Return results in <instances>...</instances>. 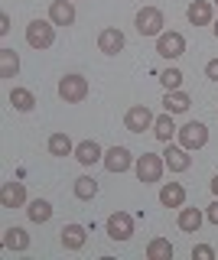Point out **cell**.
I'll list each match as a JSON object with an SVG mask.
<instances>
[{
	"label": "cell",
	"mask_w": 218,
	"mask_h": 260,
	"mask_svg": "<svg viewBox=\"0 0 218 260\" xmlns=\"http://www.w3.org/2000/svg\"><path fill=\"white\" fill-rule=\"evenodd\" d=\"M59 241H62V247H66V250H82L85 241H88V228L85 224H66L59 231Z\"/></svg>",
	"instance_id": "cell-14"
},
{
	"label": "cell",
	"mask_w": 218,
	"mask_h": 260,
	"mask_svg": "<svg viewBox=\"0 0 218 260\" xmlns=\"http://www.w3.org/2000/svg\"><path fill=\"white\" fill-rule=\"evenodd\" d=\"M26 43L33 46V49H52V43H55V23L52 20H33L26 26Z\"/></svg>",
	"instance_id": "cell-3"
},
{
	"label": "cell",
	"mask_w": 218,
	"mask_h": 260,
	"mask_svg": "<svg viewBox=\"0 0 218 260\" xmlns=\"http://www.w3.org/2000/svg\"><path fill=\"white\" fill-rule=\"evenodd\" d=\"M108 238L111 241H131L134 238V218L127 211H111L108 215Z\"/></svg>",
	"instance_id": "cell-7"
},
{
	"label": "cell",
	"mask_w": 218,
	"mask_h": 260,
	"mask_svg": "<svg viewBox=\"0 0 218 260\" xmlns=\"http://www.w3.org/2000/svg\"><path fill=\"white\" fill-rule=\"evenodd\" d=\"M10 32V13H0V36Z\"/></svg>",
	"instance_id": "cell-32"
},
{
	"label": "cell",
	"mask_w": 218,
	"mask_h": 260,
	"mask_svg": "<svg viewBox=\"0 0 218 260\" xmlns=\"http://www.w3.org/2000/svg\"><path fill=\"white\" fill-rule=\"evenodd\" d=\"M163 162H166L169 173H185V169L192 166V156H189V150H185V146H179V143L169 140L166 150H163Z\"/></svg>",
	"instance_id": "cell-10"
},
{
	"label": "cell",
	"mask_w": 218,
	"mask_h": 260,
	"mask_svg": "<svg viewBox=\"0 0 218 260\" xmlns=\"http://www.w3.org/2000/svg\"><path fill=\"white\" fill-rule=\"evenodd\" d=\"M46 146H49L52 156H75V143L69 140V134H52Z\"/></svg>",
	"instance_id": "cell-25"
},
{
	"label": "cell",
	"mask_w": 218,
	"mask_h": 260,
	"mask_svg": "<svg viewBox=\"0 0 218 260\" xmlns=\"http://www.w3.org/2000/svg\"><path fill=\"white\" fill-rule=\"evenodd\" d=\"M192 108V98L182 91H166V98H163V111H169V114H185Z\"/></svg>",
	"instance_id": "cell-22"
},
{
	"label": "cell",
	"mask_w": 218,
	"mask_h": 260,
	"mask_svg": "<svg viewBox=\"0 0 218 260\" xmlns=\"http://www.w3.org/2000/svg\"><path fill=\"white\" fill-rule=\"evenodd\" d=\"M26 218H29L33 224H46V221L52 218V205H49L46 199H33V202L26 205Z\"/></svg>",
	"instance_id": "cell-24"
},
{
	"label": "cell",
	"mask_w": 218,
	"mask_h": 260,
	"mask_svg": "<svg viewBox=\"0 0 218 260\" xmlns=\"http://www.w3.org/2000/svg\"><path fill=\"white\" fill-rule=\"evenodd\" d=\"M7 101H10V104H13V111H20V114H29V111L36 108V94L29 91V88H10Z\"/></svg>",
	"instance_id": "cell-20"
},
{
	"label": "cell",
	"mask_w": 218,
	"mask_h": 260,
	"mask_svg": "<svg viewBox=\"0 0 218 260\" xmlns=\"http://www.w3.org/2000/svg\"><path fill=\"white\" fill-rule=\"evenodd\" d=\"M215 7H218V0H215Z\"/></svg>",
	"instance_id": "cell-35"
},
{
	"label": "cell",
	"mask_w": 218,
	"mask_h": 260,
	"mask_svg": "<svg viewBox=\"0 0 218 260\" xmlns=\"http://www.w3.org/2000/svg\"><path fill=\"white\" fill-rule=\"evenodd\" d=\"M160 205L163 208H182L185 205V185L182 182H166L160 189Z\"/></svg>",
	"instance_id": "cell-16"
},
{
	"label": "cell",
	"mask_w": 218,
	"mask_h": 260,
	"mask_svg": "<svg viewBox=\"0 0 218 260\" xmlns=\"http://www.w3.org/2000/svg\"><path fill=\"white\" fill-rule=\"evenodd\" d=\"M192 260H215V247L212 244H196L192 247Z\"/></svg>",
	"instance_id": "cell-29"
},
{
	"label": "cell",
	"mask_w": 218,
	"mask_h": 260,
	"mask_svg": "<svg viewBox=\"0 0 218 260\" xmlns=\"http://www.w3.org/2000/svg\"><path fill=\"white\" fill-rule=\"evenodd\" d=\"M185 20H189L192 26H212V20H215L212 0H192V4L185 7Z\"/></svg>",
	"instance_id": "cell-11"
},
{
	"label": "cell",
	"mask_w": 218,
	"mask_h": 260,
	"mask_svg": "<svg viewBox=\"0 0 218 260\" xmlns=\"http://www.w3.org/2000/svg\"><path fill=\"white\" fill-rule=\"evenodd\" d=\"M163 169H166V162H163V153H143V156H137L134 162V173L137 179H140L143 185H153V182H160L163 179Z\"/></svg>",
	"instance_id": "cell-1"
},
{
	"label": "cell",
	"mask_w": 218,
	"mask_h": 260,
	"mask_svg": "<svg viewBox=\"0 0 218 260\" xmlns=\"http://www.w3.org/2000/svg\"><path fill=\"white\" fill-rule=\"evenodd\" d=\"M49 20L55 26H72V23H75V0H52L49 4Z\"/></svg>",
	"instance_id": "cell-15"
},
{
	"label": "cell",
	"mask_w": 218,
	"mask_h": 260,
	"mask_svg": "<svg viewBox=\"0 0 218 260\" xmlns=\"http://www.w3.org/2000/svg\"><path fill=\"white\" fill-rule=\"evenodd\" d=\"M147 260H173V244L166 238H153L147 244Z\"/></svg>",
	"instance_id": "cell-26"
},
{
	"label": "cell",
	"mask_w": 218,
	"mask_h": 260,
	"mask_svg": "<svg viewBox=\"0 0 218 260\" xmlns=\"http://www.w3.org/2000/svg\"><path fill=\"white\" fill-rule=\"evenodd\" d=\"M176 130H179V127L173 124V114H169V111H163L157 120H153V137H157L160 143H169L176 137Z\"/></svg>",
	"instance_id": "cell-21"
},
{
	"label": "cell",
	"mask_w": 218,
	"mask_h": 260,
	"mask_svg": "<svg viewBox=\"0 0 218 260\" xmlns=\"http://www.w3.org/2000/svg\"><path fill=\"white\" fill-rule=\"evenodd\" d=\"M205 75L212 78V81H218V59H208V65H205Z\"/></svg>",
	"instance_id": "cell-31"
},
{
	"label": "cell",
	"mask_w": 218,
	"mask_h": 260,
	"mask_svg": "<svg viewBox=\"0 0 218 260\" xmlns=\"http://www.w3.org/2000/svg\"><path fill=\"white\" fill-rule=\"evenodd\" d=\"M75 159L82 162V166H95L98 159H104L101 143H98V140H82V143H75Z\"/></svg>",
	"instance_id": "cell-18"
},
{
	"label": "cell",
	"mask_w": 218,
	"mask_h": 260,
	"mask_svg": "<svg viewBox=\"0 0 218 260\" xmlns=\"http://www.w3.org/2000/svg\"><path fill=\"white\" fill-rule=\"evenodd\" d=\"M4 250H13V254H23V250H29V234L26 228H7L4 231Z\"/></svg>",
	"instance_id": "cell-17"
},
{
	"label": "cell",
	"mask_w": 218,
	"mask_h": 260,
	"mask_svg": "<svg viewBox=\"0 0 218 260\" xmlns=\"http://www.w3.org/2000/svg\"><path fill=\"white\" fill-rule=\"evenodd\" d=\"M59 98L66 104H82L88 98V78L85 75H66L59 78Z\"/></svg>",
	"instance_id": "cell-4"
},
{
	"label": "cell",
	"mask_w": 218,
	"mask_h": 260,
	"mask_svg": "<svg viewBox=\"0 0 218 260\" xmlns=\"http://www.w3.org/2000/svg\"><path fill=\"white\" fill-rule=\"evenodd\" d=\"M17 75H20L17 49H0V78H17Z\"/></svg>",
	"instance_id": "cell-23"
},
{
	"label": "cell",
	"mask_w": 218,
	"mask_h": 260,
	"mask_svg": "<svg viewBox=\"0 0 218 260\" xmlns=\"http://www.w3.org/2000/svg\"><path fill=\"white\" fill-rule=\"evenodd\" d=\"M176 137H179V146H185V150H202L208 143V127L202 120H189V124L176 130Z\"/></svg>",
	"instance_id": "cell-5"
},
{
	"label": "cell",
	"mask_w": 218,
	"mask_h": 260,
	"mask_svg": "<svg viewBox=\"0 0 218 260\" xmlns=\"http://www.w3.org/2000/svg\"><path fill=\"white\" fill-rule=\"evenodd\" d=\"M185 52V36L176 29L169 32H160L157 36V55H163V59H179V55Z\"/></svg>",
	"instance_id": "cell-9"
},
{
	"label": "cell",
	"mask_w": 218,
	"mask_h": 260,
	"mask_svg": "<svg viewBox=\"0 0 218 260\" xmlns=\"http://www.w3.org/2000/svg\"><path fill=\"white\" fill-rule=\"evenodd\" d=\"M95 195H98V182H95L91 176H78V179H75V199L91 202Z\"/></svg>",
	"instance_id": "cell-27"
},
{
	"label": "cell",
	"mask_w": 218,
	"mask_h": 260,
	"mask_svg": "<svg viewBox=\"0 0 218 260\" xmlns=\"http://www.w3.org/2000/svg\"><path fill=\"white\" fill-rule=\"evenodd\" d=\"M212 195H215V199H218V176L212 179Z\"/></svg>",
	"instance_id": "cell-33"
},
{
	"label": "cell",
	"mask_w": 218,
	"mask_h": 260,
	"mask_svg": "<svg viewBox=\"0 0 218 260\" xmlns=\"http://www.w3.org/2000/svg\"><path fill=\"white\" fill-rule=\"evenodd\" d=\"M134 26L140 36H160L166 26V20H163V10L160 7H143V10H137L134 16Z\"/></svg>",
	"instance_id": "cell-2"
},
{
	"label": "cell",
	"mask_w": 218,
	"mask_h": 260,
	"mask_svg": "<svg viewBox=\"0 0 218 260\" xmlns=\"http://www.w3.org/2000/svg\"><path fill=\"white\" fill-rule=\"evenodd\" d=\"M202 221H205V215H202L199 208H179V218H176V224H179V231H185V234H199V228H202Z\"/></svg>",
	"instance_id": "cell-19"
},
{
	"label": "cell",
	"mask_w": 218,
	"mask_h": 260,
	"mask_svg": "<svg viewBox=\"0 0 218 260\" xmlns=\"http://www.w3.org/2000/svg\"><path fill=\"white\" fill-rule=\"evenodd\" d=\"M101 162H104V169H108V173L120 176V173H127V169H134L137 156H131V150H127V146H111V150L104 153Z\"/></svg>",
	"instance_id": "cell-8"
},
{
	"label": "cell",
	"mask_w": 218,
	"mask_h": 260,
	"mask_svg": "<svg viewBox=\"0 0 218 260\" xmlns=\"http://www.w3.org/2000/svg\"><path fill=\"white\" fill-rule=\"evenodd\" d=\"M212 32H215V39H218V20H212Z\"/></svg>",
	"instance_id": "cell-34"
},
{
	"label": "cell",
	"mask_w": 218,
	"mask_h": 260,
	"mask_svg": "<svg viewBox=\"0 0 218 260\" xmlns=\"http://www.w3.org/2000/svg\"><path fill=\"white\" fill-rule=\"evenodd\" d=\"M205 218H208V221H212V224L218 228V199H215V202H212V205H208V208H205Z\"/></svg>",
	"instance_id": "cell-30"
},
{
	"label": "cell",
	"mask_w": 218,
	"mask_h": 260,
	"mask_svg": "<svg viewBox=\"0 0 218 260\" xmlns=\"http://www.w3.org/2000/svg\"><path fill=\"white\" fill-rule=\"evenodd\" d=\"M26 205V185L23 182H4V189H0V208H23Z\"/></svg>",
	"instance_id": "cell-13"
},
{
	"label": "cell",
	"mask_w": 218,
	"mask_h": 260,
	"mask_svg": "<svg viewBox=\"0 0 218 260\" xmlns=\"http://www.w3.org/2000/svg\"><path fill=\"white\" fill-rule=\"evenodd\" d=\"M153 111L147 104H134V108H127L124 114V127L131 130V134H143V130H153Z\"/></svg>",
	"instance_id": "cell-6"
},
{
	"label": "cell",
	"mask_w": 218,
	"mask_h": 260,
	"mask_svg": "<svg viewBox=\"0 0 218 260\" xmlns=\"http://www.w3.org/2000/svg\"><path fill=\"white\" fill-rule=\"evenodd\" d=\"M124 46H127V36H124L117 26H104V29L98 32V49H101L104 55H117Z\"/></svg>",
	"instance_id": "cell-12"
},
{
	"label": "cell",
	"mask_w": 218,
	"mask_h": 260,
	"mask_svg": "<svg viewBox=\"0 0 218 260\" xmlns=\"http://www.w3.org/2000/svg\"><path fill=\"white\" fill-rule=\"evenodd\" d=\"M182 72L179 69H166L163 72V75H160V85H163L166 88V91H179V88H182Z\"/></svg>",
	"instance_id": "cell-28"
}]
</instances>
